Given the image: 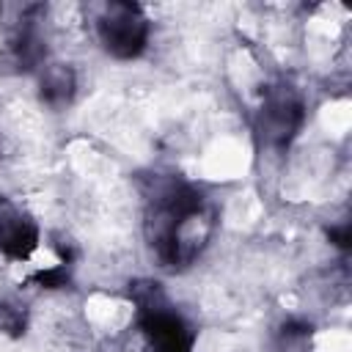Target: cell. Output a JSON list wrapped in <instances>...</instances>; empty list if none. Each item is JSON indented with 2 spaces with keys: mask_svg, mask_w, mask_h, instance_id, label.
<instances>
[{
  "mask_svg": "<svg viewBox=\"0 0 352 352\" xmlns=\"http://www.w3.org/2000/svg\"><path fill=\"white\" fill-rule=\"evenodd\" d=\"M206 206L195 187L184 182H170L151 201L148 239L165 264L190 261L206 239Z\"/></svg>",
  "mask_w": 352,
  "mask_h": 352,
  "instance_id": "6da1fadb",
  "label": "cell"
},
{
  "mask_svg": "<svg viewBox=\"0 0 352 352\" xmlns=\"http://www.w3.org/2000/svg\"><path fill=\"white\" fill-rule=\"evenodd\" d=\"M99 38L113 58L129 60L146 50L148 22L138 6L113 3L104 8V14L99 19Z\"/></svg>",
  "mask_w": 352,
  "mask_h": 352,
  "instance_id": "7a4b0ae2",
  "label": "cell"
},
{
  "mask_svg": "<svg viewBox=\"0 0 352 352\" xmlns=\"http://www.w3.org/2000/svg\"><path fill=\"white\" fill-rule=\"evenodd\" d=\"M36 220L11 198H0V253L11 261H28L38 248Z\"/></svg>",
  "mask_w": 352,
  "mask_h": 352,
  "instance_id": "3957f363",
  "label": "cell"
},
{
  "mask_svg": "<svg viewBox=\"0 0 352 352\" xmlns=\"http://www.w3.org/2000/svg\"><path fill=\"white\" fill-rule=\"evenodd\" d=\"M143 336L148 338L151 352H192V338L184 322L176 314H168L162 308H151L143 322Z\"/></svg>",
  "mask_w": 352,
  "mask_h": 352,
  "instance_id": "277c9868",
  "label": "cell"
},
{
  "mask_svg": "<svg viewBox=\"0 0 352 352\" xmlns=\"http://www.w3.org/2000/svg\"><path fill=\"white\" fill-rule=\"evenodd\" d=\"M302 124V107L297 99L292 96H278L270 99L264 107V132L270 140L275 143H286L289 138H294V132Z\"/></svg>",
  "mask_w": 352,
  "mask_h": 352,
  "instance_id": "5b68a950",
  "label": "cell"
},
{
  "mask_svg": "<svg viewBox=\"0 0 352 352\" xmlns=\"http://www.w3.org/2000/svg\"><path fill=\"white\" fill-rule=\"evenodd\" d=\"M41 94L47 96V99H69V94H72V77H69V72H63V69H55V72H50L47 77H44V88H41Z\"/></svg>",
  "mask_w": 352,
  "mask_h": 352,
  "instance_id": "8992f818",
  "label": "cell"
}]
</instances>
